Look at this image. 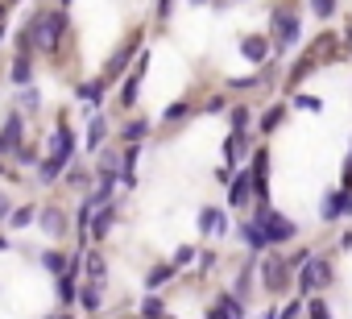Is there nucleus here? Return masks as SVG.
Masks as SVG:
<instances>
[{
	"label": "nucleus",
	"mask_w": 352,
	"mask_h": 319,
	"mask_svg": "<svg viewBox=\"0 0 352 319\" xmlns=\"http://www.w3.org/2000/svg\"><path fill=\"white\" fill-rule=\"evenodd\" d=\"M13 5H17V0H13Z\"/></svg>",
	"instance_id": "52"
},
{
	"label": "nucleus",
	"mask_w": 352,
	"mask_h": 319,
	"mask_svg": "<svg viewBox=\"0 0 352 319\" xmlns=\"http://www.w3.org/2000/svg\"><path fill=\"white\" fill-rule=\"evenodd\" d=\"M63 5H71V0H63Z\"/></svg>",
	"instance_id": "50"
},
{
	"label": "nucleus",
	"mask_w": 352,
	"mask_h": 319,
	"mask_svg": "<svg viewBox=\"0 0 352 319\" xmlns=\"http://www.w3.org/2000/svg\"><path fill=\"white\" fill-rule=\"evenodd\" d=\"M0 13H5V9H0Z\"/></svg>",
	"instance_id": "51"
},
{
	"label": "nucleus",
	"mask_w": 352,
	"mask_h": 319,
	"mask_svg": "<svg viewBox=\"0 0 352 319\" xmlns=\"http://www.w3.org/2000/svg\"><path fill=\"white\" fill-rule=\"evenodd\" d=\"M265 30H270V42H274L278 54L294 50L298 38H302V21H298V13H290V9H274L270 21H265Z\"/></svg>",
	"instance_id": "5"
},
{
	"label": "nucleus",
	"mask_w": 352,
	"mask_h": 319,
	"mask_svg": "<svg viewBox=\"0 0 352 319\" xmlns=\"http://www.w3.org/2000/svg\"><path fill=\"white\" fill-rule=\"evenodd\" d=\"M13 79H17V83H21V87H25V83H30V58H25V54H21V58H17V63H13Z\"/></svg>",
	"instance_id": "36"
},
{
	"label": "nucleus",
	"mask_w": 352,
	"mask_h": 319,
	"mask_svg": "<svg viewBox=\"0 0 352 319\" xmlns=\"http://www.w3.org/2000/svg\"><path fill=\"white\" fill-rule=\"evenodd\" d=\"M208 319H245V302H241L232 290H224V294L216 298V307L208 311Z\"/></svg>",
	"instance_id": "9"
},
{
	"label": "nucleus",
	"mask_w": 352,
	"mask_h": 319,
	"mask_svg": "<svg viewBox=\"0 0 352 319\" xmlns=\"http://www.w3.org/2000/svg\"><path fill=\"white\" fill-rule=\"evenodd\" d=\"M42 265H46L50 274H63V270H67V257H63V253H42Z\"/></svg>",
	"instance_id": "35"
},
{
	"label": "nucleus",
	"mask_w": 352,
	"mask_h": 319,
	"mask_svg": "<svg viewBox=\"0 0 352 319\" xmlns=\"http://www.w3.org/2000/svg\"><path fill=\"white\" fill-rule=\"evenodd\" d=\"M236 236L249 245V253H261V249H270V245H265V236H261V228H257L253 220H241V224H236Z\"/></svg>",
	"instance_id": "16"
},
{
	"label": "nucleus",
	"mask_w": 352,
	"mask_h": 319,
	"mask_svg": "<svg viewBox=\"0 0 352 319\" xmlns=\"http://www.w3.org/2000/svg\"><path fill=\"white\" fill-rule=\"evenodd\" d=\"M199 232H216V236H224V232H228V216H224L220 208H204V212H199Z\"/></svg>",
	"instance_id": "15"
},
{
	"label": "nucleus",
	"mask_w": 352,
	"mask_h": 319,
	"mask_svg": "<svg viewBox=\"0 0 352 319\" xmlns=\"http://www.w3.org/2000/svg\"><path fill=\"white\" fill-rule=\"evenodd\" d=\"M249 133H228V141H224V162L228 166H241L245 157H249Z\"/></svg>",
	"instance_id": "11"
},
{
	"label": "nucleus",
	"mask_w": 352,
	"mask_h": 319,
	"mask_svg": "<svg viewBox=\"0 0 352 319\" xmlns=\"http://www.w3.org/2000/svg\"><path fill=\"white\" fill-rule=\"evenodd\" d=\"M34 216H38L34 208H17V212L9 216V224H13V228H25V224H34Z\"/></svg>",
	"instance_id": "34"
},
{
	"label": "nucleus",
	"mask_w": 352,
	"mask_h": 319,
	"mask_svg": "<svg viewBox=\"0 0 352 319\" xmlns=\"http://www.w3.org/2000/svg\"><path fill=\"white\" fill-rule=\"evenodd\" d=\"M344 46H348V54H352V25L344 30Z\"/></svg>",
	"instance_id": "45"
},
{
	"label": "nucleus",
	"mask_w": 352,
	"mask_h": 319,
	"mask_svg": "<svg viewBox=\"0 0 352 319\" xmlns=\"http://www.w3.org/2000/svg\"><path fill=\"white\" fill-rule=\"evenodd\" d=\"M157 319H170V315H166V311H162V315H157Z\"/></svg>",
	"instance_id": "49"
},
{
	"label": "nucleus",
	"mask_w": 352,
	"mask_h": 319,
	"mask_svg": "<svg viewBox=\"0 0 352 319\" xmlns=\"http://www.w3.org/2000/svg\"><path fill=\"white\" fill-rule=\"evenodd\" d=\"M170 9H174V0H157V17H162V21L170 17Z\"/></svg>",
	"instance_id": "42"
},
{
	"label": "nucleus",
	"mask_w": 352,
	"mask_h": 319,
	"mask_svg": "<svg viewBox=\"0 0 352 319\" xmlns=\"http://www.w3.org/2000/svg\"><path fill=\"white\" fill-rule=\"evenodd\" d=\"M63 34H67V13H63V9H46V13H38V17L25 25L30 46H38L42 54H50V50L63 42Z\"/></svg>",
	"instance_id": "1"
},
{
	"label": "nucleus",
	"mask_w": 352,
	"mask_h": 319,
	"mask_svg": "<svg viewBox=\"0 0 352 319\" xmlns=\"http://www.w3.org/2000/svg\"><path fill=\"white\" fill-rule=\"evenodd\" d=\"M104 133H108V124H104V116H91V129H87V149H100V141H104Z\"/></svg>",
	"instance_id": "26"
},
{
	"label": "nucleus",
	"mask_w": 352,
	"mask_h": 319,
	"mask_svg": "<svg viewBox=\"0 0 352 319\" xmlns=\"http://www.w3.org/2000/svg\"><path fill=\"white\" fill-rule=\"evenodd\" d=\"M21 133H25V120H21V116L13 112V116H9V124H5V129H0V137H5L9 145H17V141H21Z\"/></svg>",
	"instance_id": "21"
},
{
	"label": "nucleus",
	"mask_w": 352,
	"mask_h": 319,
	"mask_svg": "<svg viewBox=\"0 0 352 319\" xmlns=\"http://www.w3.org/2000/svg\"><path fill=\"white\" fill-rule=\"evenodd\" d=\"M253 224L261 228V236H265V245L274 249V245H290L294 236H298V224L290 220V216H282V212H274L270 204H261L257 208V216H253Z\"/></svg>",
	"instance_id": "3"
},
{
	"label": "nucleus",
	"mask_w": 352,
	"mask_h": 319,
	"mask_svg": "<svg viewBox=\"0 0 352 319\" xmlns=\"http://www.w3.org/2000/svg\"><path fill=\"white\" fill-rule=\"evenodd\" d=\"M75 96H79L83 104H100V100H104V83H79Z\"/></svg>",
	"instance_id": "22"
},
{
	"label": "nucleus",
	"mask_w": 352,
	"mask_h": 319,
	"mask_svg": "<svg viewBox=\"0 0 352 319\" xmlns=\"http://www.w3.org/2000/svg\"><path fill=\"white\" fill-rule=\"evenodd\" d=\"M302 315H307V298H302V294H298V298H290V302L278 311V319H302Z\"/></svg>",
	"instance_id": "28"
},
{
	"label": "nucleus",
	"mask_w": 352,
	"mask_h": 319,
	"mask_svg": "<svg viewBox=\"0 0 352 319\" xmlns=\"http://www.w3.org/2000/svg\"><path fill=\"white\" fill-rule=\"evenodd\" d=\"M5 216H9V199H5V195H0V220H5Z\"/></svg>",
	"instance_id": "44"
},
{
	"label": "nucleus",
	"mask_w": 352,
	"mask_h": 319,
	"mask_svg": "<svg viewBox=\"0 0 352 319\" xmlns=\"http://www.w3.org/2000/svg\"><path fill=\"white\" fill-rule=\"evenodd\" d=\"M294 108H302V112H319L323 104H319L315 96H294Z\"/></svg>",
	"instance_id": "37"
},
{
	"label": "nucleus",
	"mask_w": 352,
	"mask_h": 319,
	"mask_svg": "<svg viewBox=\"0 0 352 319\" xmlns=\"http://www.w3.org/2000/svg\"><path fill=\"white\" fill-rule=\"evenodd\" d=\"M302 319H336V315H331V307H327L319 294H311V302H307V315H302Z\"/></svg>",
	"instance_id": "24"
},
{
	"label": "nucleus",
	"mask_w": 352,
	"mask_h": 319,
	"mask_svg": "<svg viewBox=\"0 0 352 319\" xmlns=\"http://www.w3.org/2000/svg\"><path fill=\"white\" fill-rule=\"evenodd\" d=\"M170 278H174V265H157V270L145 278V286H149V290H157V286H162V282H170Z\"/></svg>",
	"instance_id": "33"
},
{
	"label": "nucleus",
	"mask_w": 352,
	"mask_h": 319,
	"mask_svg": "<svg viewBox=\"0 0 352 319\" xmlns=\"http://www.w3.org/2000/svg\"><path fill=\"white\" fill-rule=\"evenodd\" d=\"M67 183H71V187H79V191H83V187H87V183H91V175H87V170H83V166H71V162H67Z\"/></svg>",
	"instance_id": "32"
},
{
	"label": "nucleus",
	"mask_w": 352,
	"mask_h": 319,
	"mask_svg": "<svg viewBox=\"0 0 352 319\" xmlns=\"http://www.w3.org/2000/svg\"><path fill=\"white\" fill-rule=\"evenodd\" d=\"M212 265H216V253H204V257H199V270H204V274H208V270H212Z\"/></svg>",
	"instance_id": "43"
},
{
	"label": "nucleus",
	"mask_w": 352,
	"mask_h": 319,
	"mask_svg": "<svg viewBox=\"0 0 352 319\" xmlns=\"http://www.w3.org/2000/svg\"><path fill=\"white\" fill-rule=\"evenodd\" d=\"M183 116H191V104H170L166 108V120H183Z\"/></svg>",
	"instance_id": "40"
},
{
	"label": "nucleus",
	"mask_w": 352,
	"mask_h": 319,
	"mask_svg": "<svg viewBox=\"0 0 352 319\" xmlns=\"http://www.w3.org/2000/svg\"><path fill=\"white\" fill-rule=\"evenodd\" d=\"M83 261H87V278H91L96 286H104V278H108V261H104V253H100V249H91Z\"/></svg>",
	"instance_id": "18"
},
{
	"label": "nucleus",
	"mask_w": 352,
	"mask_h": 319,
	"mask_svg": "<svg viewBox=\"0 0 352 319\" xmlns=\"http://www.w3.org/2000/svg\"><path fill=\"white\" fill-rule=\"evenodd\" d=\"M133 50H137V42H133V46H124V50H120V54H116V58L108 63V75H120V71L129 67V58H133Z\"/></svg>",
	"instance_id": "31"
},
{
	"label": "nucleus",
	"mask_w": 352,
	"mask_h": 319,
	"mask_svg": "<svg viewBox=\"0 0 352 319\" xmlns=\"http://www.w3.org/2000/svg\"><path fill=\"white\" fill-rule=\"evenodd\" d=\"M112 224H116V208L100 204V216H91V220H87V232H91L96 241H104V236L112 232Z\"/></svg>",
	"instance_id": "13"
},
{
	"label": "nucleus",
	"mask_w": 352,
	"mask_h": 319,
	"mask_svg": "<svg viewBox=\"0 0 352 319\" xmlns=\"http://www.w3.org/2000/svg\"><path fill=\"white\" fill-rule=\"evenodd\" d=\"M75 298L83 302V311H96V307H100V286H96V282H87V286H83Z\"/></svg>",
	"instance_id": "27"
},
{
	"label": "nucleus",
	"mask_w": 352,
	"mask_h": 319,
	"mask_svg": "<svg viewBox=\"0 0 352 319\" xmlns=\"http://www.w3.org/2000/svg\"><path fill=\"white\" fill-rule=\"evenodd\" d=\"M191 261H195V249H191V245H183L179 253H174V270H179V265H191Z\"/></svg>",
	"instance_id": "41"
},
{
	"label": "nucleus",
	"mask_w": 352,
	"mask_h": 319,
	"mask_svg": "<svg viewBox=\"0 0 352 319\" xmlns=\"http://www.w3.org/2000/svg\"><path fill=\"white\" fill-rule=\"evenodd\" d=\"M50 319H71V315H50Z\"/></svg>",
	"instance_id": "48"
},
{
	"label": "nucleus",
	"mask_w": 352,
	"mask_h": 319,
	"mask_svg": "<svg viewBox=\"0 0 352 319\" xmlns=\"http://www.w3.org/2000/svg\"><path fill=\"white\" fill-rule=\"evenodd\" d=\"M249 157H253V170H249L253 195H257L261 204H270V149H253Z\"/></svg>",
	"instance_id": "7"
},
{
	"label": "nucleus",
	"mask_w": 352,
	"mask_h": 319,
	"mask_svg": "<svg viewBox=\"0 0 352 319\" xmlns=\"http://www.w3.org/2000/svg\"><path fill=\"white\" fill-rule=\"evenodd\" d=\"M0 153H13V145H9V141H5V137H0Z\"/></svg>",
	"instance_id": "46"
},
{
	"label": "nucleus",
	"mask_w": 352,
	"mask_h": 319,
	"mask_svg": "<svg viewBox=\"0 0 352 319\" xmlns=\"http://www.w3.org/2000/svg\"><path fill=\"white\" fill-rule=\"evenodd\" d=\"M241 54H245L253 67H261V63H270V54H274V42H270L265 34H245V38H241Z\"/></svg>",
	"instance_id": "8"
},
{
	"label": "nucleus",
	"mask_w": 352,
	"mask_h": 319,
	"mask_svg": "<svg viewBox=\"0 0 352 319\" xmlns=\"http://www.w3.org/2000/svg\"><path fill=\"white\" fill-rule=\"evenodd\" d=\"M294 274H298V294L302 298H311V294H319V290H327L336 282V265L327 257H319V253H311Z\"/></svg>",
	"instance_id": "4"
},
{
	"label": "nucleus",
	"mask_w": 352,
	"mask_h": 319,
	"mask_svg": "<svg viewBox=\"0 0 352 319\" xmlns=\"http://www.w3.org/2000/svg\"><path fill=\"white\" fill-rule=\"evenodd\" d=\"M149 137V120H133V124H124V141L133 145V141H145Z\"/></svg>",
	"instance_id": "29"
},
{
	"label": "nucleus",
	"mask_w": 352,
	"mask_h": 319,
	"mask_svg": "<svg viewBox=\"0 0 352 319\" xmlns=\"http://www.w3.org/2000/svg\"><path fill=\"white\" fill-rule=\"evenodd\" d=\"M311 253H315V249H294V253L286 257V265H290V274H294V270H298V265H302V261H307Z\"/></svg>",
	"instance_id": "38"
},
{
	"label": "nucleus",
	"mask_w": 352,
	"mask_h": 319,
	"mask_svg": "<svg viewBox=\"0 0 352 319\" xmlns=\"http://www.w3.org/2000/svg\"><path fill=\"white\" fill-rule=\"evenodd\" d=\"M257 286L265 290V294H286L290 290V265H286V257H278V253H257Z\"/></svg>",
	"instance_id": "6"
},
{
	"label": "nucleus",
	"mask_w": 352,
	"mask_h": 319,
	"mask_svg": "<svg viewBox=\"0 0 352 319\" xmlns=\"http://www.w3.org/2000/svg\"><path fill=\"white\" fill-rule=\"evenodd\" d=\"M42 228H46L50 236H63V232H67V220H63V212H58V208H46V212H42Z\"/></svg>",
	"instance_id": "19"
},
{
	"label": "nucleus",
	"mask_w": 352,
	"mask_h": 319,
	"mask_svg": "<svg viewBox=\"0 0 352 319\" xmlns=\"http://www.w3.org/2000/svg\"><path fill=\"white\" fill-rule=\"evenodd\" d=\"M344 212H348V195H344V191H327L323 204H319V220H323V224H336Z\"/></svg>",
	"instance_id": "10"
},
{
	"label": "nucleus",
	"mask_w": 352,
	"mask_h": 319,
	"mask_svg": "<svg viewBox=\"0 0 352 319\" xmlns=\"http://www.w3.org/2000/svg\"><path fill=\"white\" fill-rule=\"evenodd\" d=\"M100 175H116V179H120V153L104 149V157H100Z\"/></svg>",
	"instance_id": "30"
},
{
	"label": "nucleus",
	"mask_w": 352,
	"mask_h": 319,
	"mask_svg": "<svg viewBox=\"0 0 352 319\" xmlns=\"http://www.w3.org/2000/svg\"><path fill=\"white\" fill-rule=\"evenodd\" d=\"M141 315H145V319H157V315H162V298H145V302H141Z\"/></svg>",
	"instance_id": "39"
},
{
	"label": "nucleus",
	"mask_w": 352,
	"mask_h": 319,
	"mask_svg": "<svg viewBox=\"0 0 352 319\" xmlns=\"http://www.w3.org/2000/svg\"><path fill=\"white\" fill-rule=\"evenodd\" d=\"M253 199V179H249V170H241L236 179H232V187H228V204L232 208H245Z\"/></svg>",
	"instance_id": "12"
},
{
	"label": "nucleus",
	"mask_w": 352,
	"mask_h": 319,
	"mask_svg": "<svg viewBox=\"0 0 352 319\" xmlns=\"http://www.w3.org/2000/svg\"><path fill=\"white\" fill-rule=\"evenodd\" d=\"M282 120H286V104H274V108H270V112L261 116V133H274V129H278Z\"/></svg>",
	"instance_id": "23"
},
{
	"label": "nucleus",
	"mask_w": 352,
	"mask_h": 319,
	"mask_svg": "<svg viewBox=\"0 0 352 319\" xmlns=\"http://www.w3.org/2000/svg\"><path fill=\"white\" fill-rule=\"evenodd\" d=\"M249 104H236L232 112H228V124H232V133H249Z\"/></svg>",
	"instance_id": "20"
},
{
	"label": "nucleus",
	"mask_w": 352,
	"mask_h": 319,
	"mask_svg": "<svg viewBox=\"0 0 352 319\" xmlns=\"http://www.w3.org/2000/svg\"><path fill=\"white\" fill-rule=\"evenodd\" d=\"M336 9H340V0H311V13H315L319 21H331Z\"/></svg>",
	"instance_id": "25"
},
{
	"label": "nucleus",
	"mask_w": 352,
	"mask_h": 319,
	"mask_svg": "<svg viewBox=\"0 0 352 319\" xmlns=\"http://www.w3.org/2000/svg\"><path fill=\"white\" fill-rule=\"evenodd\" d=\"M71 157H75V137H71L67 124H54V145H50V157H46V162H38V179L50 187V183L67 170Z\"/></svg>",
	"instance_id": "2"
},
{
	"label": "nucleus",
	"mask_w": 352,
	"mask_h": 319,
	"mask_svg": "<svg viewBox=\"0 0 352 319\" xmlns=\"http://www.w3.org/2000/svg\"><path fill=\"white\" fill-rule=\"evenodd\" d=\"M315 67H319V58H315V54L307 50V58H298V63L290 67V75H286V87H298V83H302V79H307V75H311Z\"/></svg>",
	"instance_id": "17"
},
{
	"label": "nucleus",
	"mask_w": 352,
	"mask_h": 319,
	"mask_svg": "<svg viewBox=\"0 0 352 319\" xmlns=\"http://www.w3.org/2000/svg\"><path fill=\"white\" fill-rule=\"evenodd\" d=\"M145 67H149V54H141L137 71L124 79V91H120V104H124V108H133V104H137V87H141V75H145Z\"/></svg>",
	"instance_id": "14"
},
{
	"label": "nucleus",
	"mask_w": 352,
	"mask_h": 319,
	"mask_svg": "<svg viewBox=\"0 0 352 319\" xmlns=\"http://www.w3.org/2000/svg\"><path fill=\"white\" fill-rule=\"evenodd\" d=\"M5 245H9V241H5V236H0V253H5Z\"/></svg>",
	"instance_id": "47"
}]
</instances>
